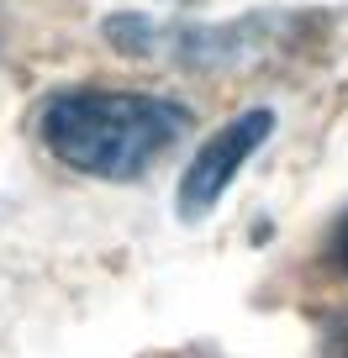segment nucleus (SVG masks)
<instances>
[{
	"instance_id": "7ed1b4c3",
	"label": "nucleus",
	"mask_w": 348,
	"mask_h": 358,
	"mask_svg": "<svg viewBox=\"0 0 348 358\" xmlns=\"http://www.w3.org/2000/svg\"><path fill=\"white\" fill-rule=\"evenodd\" d=\"M316 353H322V358H348V311L327 316V327H322V343H316Z\"/></svg>"
},
{
	"instance_id": "20e7f679",
	"label": "nucleus",
	"mask_w": 348,
	"mask_h": 358,
	"mask_svg": "<svg viewBox=\"0 0 348 358\" xmlns=\"http://www.w3.org/2000/svg\"><path fill=\"white\" fill-rule=\"evenodd\" d=\"M333 258H337V268L348 274V211H343V222L333 227Z\"/></svg>"
},
{
	"instance_id": "f03ea898",
	"label": "nucleus",
	"mask_w": 348,
	"mask_h": 358,
	"mask_svg": "<svg viewBox=\"0 0 348 358\" xmlns=\"http://www.w3.org/2000/svg\"><path fill=\"white\" fill-rule=\"evenodd\" d=\"M270 132H274V111L258 106V111L232 116L222 132H211L201 148H195L190 169H185V179H180V216H185V222L206 216L216 201H222V190L237 179V169L270 143Z\"/></svg>"
},
{
	"instance_id": "f257e3e1",
	"label": "nucleus",
	"mask_w": 348,
	"mask_h": 358,
	"mask_svg": "<svg viewBox=\"0 0 348 358\" xmlns=\"http://www.w3.org/2000/svg\"><path fill=\"white\" fill-rule=\"evenodd\" d=\"M190 111L137 90H74L43 111V143L58 164L95 179H132L185 132Z\"/></svg>"
}]
</instances>
